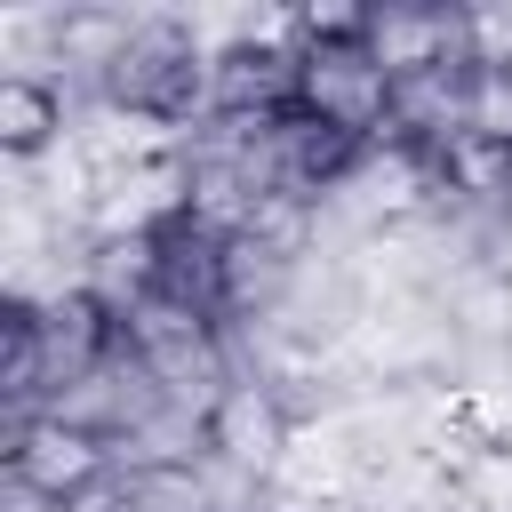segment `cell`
Instances as JSON below:
<instances>
[{
    "instance_id": "6da1fadb",
    "label": "cell",
    "mask_w": 512,
    "mask_h": 512,
    "mask_svg": "<svg viewBox=\"0 0 512 512\" xmlns=\"http://www.w3.org/2000/svg\"><path fill=\"white\" fill-rule=\"evenodd\" d=\"M288 112H304V120H320V128H336V136H368V128H384L392 120V72L352 40V32H320L304 56H296V104Z\"/></svg>"
},
{
    "instance_id": "7a4b0ae2",
    "label": "cell",
    "mask_w": 512,
    "mask_h": 512,
    "mask_svg": "<svg viewBox=\"0 0 512 512\" xmlns=\"http://www.w3.org/2000/svg\"><path fill=\"white\" fill-rule=\"evenodd\" d=\"M352 40L392 72V88L424 80L440 64H472V24L456 8H368V16H352Z\"/></svg>"
},
{
    "instance_id": "3957f363",
    "label": "cell",
    "mask_w": 512,
    "mask_h": 512,
    "mask_svg": "<svg viewBox=\"0 0 512 512\" xmlns=\"http://www.w3.org/2000/svg\"><path fill=\"white\" fill-rule=\"evenodd\" d=\"M8 456H16V480H24L32 496H48V504L80 496V488L104 472V440H88V432H72V424H56V416L24 424Z\"/></svg>"
},
{
    "instance_id": "277c9868",
    "label": "cell",
    "mask_w": 512,
    "mask_h": 512,
    "mask_svg": "<svg viewBox=\"0 0 512 512\" xmlns=\"http://www.w3.org/2000/svg\"><path fill=\"white\" fill-rule=\"evenodd\" d=\"M208 440L240 464V472H272L288 456V424H280V400L264 384H224V400L208 408Z\"/></svg>"
},
{
    "instance_id": "5b68a950",
    "label": "cell",
    "mask_w": 512,
    "mask_h": 512,
    "mask_svg": "<svg viewBox=\"0 0 512 512\" xmlns=\"http://www.w3.org/2000/svg\"><path fill=\"white\" fill-rule=\"evenodd\" d=\"M56 128H64V96L48 80H32V72H8L0 80V144L8 152H40Z\"/></svg>"
},
{
    "instance_id": "8992f818",
    "label": "cell",
    "mask_w": 512,
    "mask_h": 512,
    "mask_svg": "<svg viewBox=\"0 0 512 512\" xmlns=\"http://www.w3.org/2000/svg\"><path fill=\"white\" fill-rule=\"evenodd\" d=\"M128 496H136V512H216L208 480H192L184 464H160V472H128Z\"/></svg>"
}]
</instances>
